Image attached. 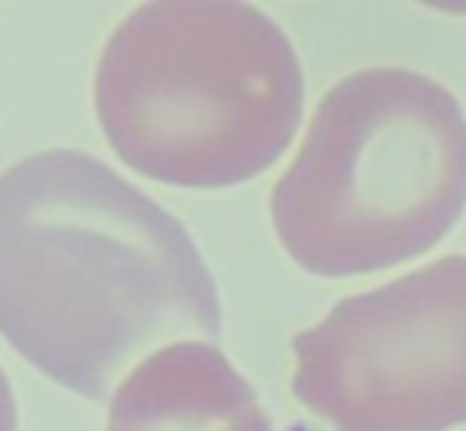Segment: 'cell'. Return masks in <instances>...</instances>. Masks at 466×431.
<instances>
[{
    "label": "cell",
    "instance_id": "cell-1",
    "mask_svg": "<svg viewBox=\"0 0 466 431\" xmlns=\"http://www.w3.org/2000/svg\"><path fill=\"white\" fill-rule=\"evenodd\" d=\"M219 330L185 226L105 162L51 149L0 175V336L42 375L105 400L153 346Z\"/></svg>",
    "mask_w": 466,
    "mask_h": 431
},
{
    "label": "cell",
    "instance_id": "cell-2",
    "mask_svg": "<svg viewBox=\"0 0 466 431\" xmlns=\"http://www.w3.org/2000/svg\"><path fill=\"white\" fill-rule=\"evenodd\" d=\"M305 108L289 35L232 0H156L111 32L96 115L111 149L178 187H232L286 153Z\"/></svg>",
    "mask_w": 466,
    "mask_h": 431
},
{
    "label": "cell",
    "instance_id": "cell-3",
    "mask_svg": "<svg viewBox=\"0 0 466 431\" xmlns=\"http://www.w3.org/2000/svg\"><path fill=\"white\" fill-rule=\"evenodd\" d=\"M463 210L466 115L441 83L403 67L339 80L270 197L282 247L318 276L419 257Z\"/></svg>",
    "mask_w": 466,
    "mask_h": 431
},
{
    "label": "cell",
    "instance_id": "cell-4",
    "mask_svg": "<svg viewBox=\"0 0 466 431\" xmlns=\"http://www.w3.org/2000/svg\"><path fill=\"white\" fill-rule=\"evenodd\" d=\"M292 390L333 431H451L466 422V257L339 302L299 333Z\"/></svg>",
    "mask_w": 466,
    "mask_h": 431
},
{
    "label": "cell",
    "instance_id": "cell-5",
    "mask_svg": "<svg viewBox=\"0 0 466 431\" xmlns=\"http://www.w3.org/2000/svg\"><path fill=\"white\" fill-rule=\"evenodd\" d=\"M108 431H270L258 394L213 343H172L115 390Z\"/></svg>",
    "mask_w": 466,
    "mask_h": 431
},
{
    "label": "cell",
    "instance_id": "cell-6",
    "mask_svg": "<svg viewBox=\"0 0 466 431\" xmlns=\"http://www.w3.org/2000/svg\"><path fill=\"white\" fill-rule=\"evenodd\" d=\"M0 431H16V403L4 371H0Z\"/></svg>",
    "mask_w": 466,
    "mask_h": 431
}]
</instances>
